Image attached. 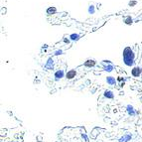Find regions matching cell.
I'll list each match as a JSON object with an SVG mask.
<instances>
[{"mask_svg": "<svg viewBox=\"0 0 142 142\" xmlns=\"http://www.w3.org/2000/svg\"><path fill=\"white\" fill-rule=\"evenodd\" d=\"M134 53L130 47H126L123 51V62L127 67H131L134 64Z\"/></svg>", "mask_w": 142, "mask_h": 142, "instance_id": "6da1fadb", "label": "cell"}, {"mask_svg": "<svg viewBox=\"0 0 142 142\" xmlns=\"http://www.w3.org/2000/svg\"><path fill=\"white\" fill-rule=\"evenodd\" d=\"M141 73H142V69L140 67H135L131 71V74H132L133 77H139L141 75Z\"/></svg>", "mask_w": 142, "mask_h": 142, "instance_id": "7a4b0ae2", "label": "cell"}, {"mask_svg": "<svg viewBox=\"0 0 142 142\" xmlns=\"http://www.w3.org/2000/svg\"><path fill=\"white\" fill-rule=\"evenodd\" d=\"M64 76H65L64 71L63 70H59V71H57L55 73V80L56 81H59V80H61L62 78H64Z\"/></svg>", "mask_w": 142, "mask_h": 142, "instance_id": "3957f363", "label": "cell"}, {"mask_svg": "<svg viewBox=\"0 0 142 142\" xmlns=\"http://www.w3.org/2000/svg\"><path fill=\"white\" fill-rule=\"evenodd\" d=\"M126 110H127L128 114H129L130 116H134V115L136 114V111L134 110L133 106H132V105H130V104H128V105L126 106Z\"/></svg>", "mask_w": 142, "mask_h": 142, "instance_id": "277c9868", "label": "cell"}, {"mask_svg": "<svg viewBox=\"0 0 142 142\" xmlns=\"http://www.w3.org/2000/svg\"><path fill=\"white\" fill-rule=\"evenodd\" d=\"M76 75H77V72H76L75 70H71V71H69V72L66 74V77H67V79L72 80V79H74V78L76 77Z\"/></svg>", "mask_w": 142, "mask_h": 142, "instance_id": "5b68a950", "label": "cell"}, {"mask_svg": "<svg viewBox=\"0 0 142 142\" xmlns=\"http://www.w3.org/2000/svg\"><path fill=\"white\" fill-rule=\"evenodd\" d=\"M130 138H131V135H130L129 133H126V134H124L122 137L119 138V142H127L130 140Z\"/></svg>", "mask_w": 142, "mask_h": 142, "instance_id": "8992f818", "label": "cell"}, {"mask_svg": "<svg viewBox=\"0 0 142 142\" xmlns=\"http://www.w3.org/2000/svg\"><path fill=\"white\" fill-rule=\"evenodd\" d=\"M106 82H107L109 85H113V84L116 83V81H115V79H114L113 77H107V78H106Z\"/></svg>", "mask_w": 142, "mask_h": 142, "instance_id": "52a82bcc", "label": "cell"}, {"mask_svg": "<svg viewBox=\"0 0 142 142\" xmlns=\"http://www.w3.org/2000/svg\"><path fill=\"white\" fill-rule=\"evenodd\" d=\"M104 97L107 98V99H110V100H112L114 98V96H113V93H112L111 90H105L104 91Z\"/></svg>", "mask_w": 142, "mask_h": 142, "instance_id": "ba28073f", "label": "cell"}, {"mask_svg": "<svg viewBox=\"0 0 142 142\" xmlns=\"http://www.w3.org/2000/svg\"><path fill=\"white\" fill-rule=\"evenodd\" d=\"M94 65H96V61H93V60H87V61L84 63V66L85 67H88V68L93 67Z\"/></svg>", "mask_w": 142, "mask_h": 142, "instance_id": "9c48e42d", "label": "cell"}, {"mask_svg": "<svg viewBox=\"0 0 142 142\" xmlns=\"http://www.w3.org/2000/svg\"><path fill=\"white\" fill-rule=\"evenodd\" d=\"M53 66H54V61H53L52 59H49V60H48V63L46 64V66H45V67H46L47 69H52V68H53Z\"/></svg>", "mask_w": 142, "mask_h": 142, "instance_id": "30bf717a", "label": "cell"}, {"mask_svg": "<svg viewBox=\"0 0 142 142\" xmlns=\"http://www.w3.org/2000/svg\"><path fill=\"white\" fill-rule=\"evenodd\" d=\"M70 39L72 41H77V40H79L80 39V35L79 34H71L70 35Z\"/></svg>", "mask_w": 142, "mask_h": 142, "instance_id": "8fae6325", "label": "cell"}, {"mask_svg": "<svg viewBox=\"0 0 142 142\" xmlns=\"http://www.w3.org/2000/svg\"><path fill=\"white\" fill-rule=\"evenodd\" d=\"M87 12H88V14H94V12H96L94 6H93V5H89V7H88V9H87Z\"/></svg>", "mask_w": 142, "mask_h": 142, "instance_id": "7c38bea8", "label": "cell"}, {"mask_svg": "<svg viewBox=\"0 0 142 142\" xmlns=\"http://www.w3.org/2000/svg\"><path fill=\"white\" fill-rule=\"evenodd\" d=\"M125 24H127V25H131L132 23H133V20H132V18L131 17H127V18H125Z\"/></svg>", "mask_w": 142, "mask_h": 142, "instance_id": "4fadbf2b", "label": "cell"}, {"mask_svg": "<svg viewBox=\"0 0 142 142\" xmlns=\"http://www.w3.org/2000/svg\"><path fill=\"white\" fill-rule=\"evenodd\" d=\"M112 69H113V66H112L111 64H109L108 66H105V67H104V70H105L106 72H111Z\"/></svg>", "mask_w": 142, "mask_h": 142, "instance_id": "5bb4252c", "label": "cell"}, {"mask_svg": "<svg viewBox=\"0 0 142 142\" xmlns=\"http://www.w3.org/2000/svg\"><path fill=\"white\" fill-rule=\"evenodd\" d=\"M55 12H56V8H55V7H51V8H49V9L47 10V13H48V14L55 13Z\"/></svg>", "mask_w": 142, "mask_h": 142, "instance_id": "9a60e30c", "label": "cell"}, {"mask_svg": "<svg viewBox=\"0 0 142 142\" xmlns=\"http://www.w3.org/2000/svg\"><path fill=\"white\" fill-rule=\"evenodd\" d=\"M61 54H62L61 50H58V51H56V52L54 53V55H56V56H58V55H61Z\"/></svg>", "mask_w": 142, "mask_h": 142, "instance_id": "2e32d148", "label": "cell"}, {"mask_svg": "<svg viewBox=\"0 0 142 142\" xmlns=\"http://www.w3.org/2000/svg\"><path fill=\"white\" fill-rule=\"evenodd\" d=\"M134 4H136V1H133V2H129V5L131 6V5H134Z\"/></svg>", "mask_w": 142, "mask_h": 142, "instance_id": "e0dca14e", "label": "cell"}]
</instances>
